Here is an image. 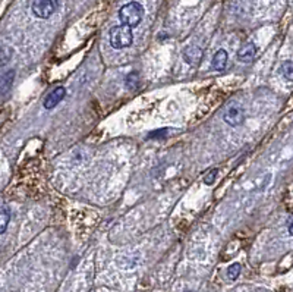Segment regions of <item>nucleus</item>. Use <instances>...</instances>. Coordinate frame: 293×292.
<instances>
[{
	"label": "nucleus",
	"instance_id": "0eeeda50",
	"mask_svg": "<svg viewBox=\"0 0 293 292\" xmlns=\"http://www.w3.org/2000/svg\"><path fill=\"white\" fill-rule=\"evenodd\" d=\"M15 80V70H6L3 74H0V96H3L5 93H8L14 84Z\"/></svg>",
	"mask_w": 293,
	"mask_h": 292
},
{
	"label": "nucleus",
	"instance_id": "7ed1b4c3",
	"mask_svg": "<svg viewBox=\"0 0 293 292\" xmlns=\"http://www.w3.org/2000/svg\"><path fill=\"white\" fill-rule=\"evenodd\" d=\"M59 6V0H33V14L40 19L50 18Z\"/></svg>",
	"mask_w": 293,
	"mask_h": 292
},
{
	"label": "nucleus",
	"instance_id": "f257e3e1",
	"mask_svg": "<svg viewBox=\"0 0 293 292\" xmlns=\"http://www.w3.org/2000/svg\"><path fill=\"white\" fill-rule=\"evenodd\" d=\"M142 17H144V8L138 2L126 3L119 11V19H120V22L123 25H128L129 28L138 27L141 24V21H142Z\"/></svg>",
	"mask_w": 293,
	"mask_h": 292
},
{
	"label": "nucleus",
	"instance_id": "f8f14e48",
	"mask_svg": "<svg viewBox=\"0 0 293 292\" xmlns=\"http://www.w3.org/2000/svg\"><path fill=\"white\" fill-rule=\"evenodd\" d=\"M280 74L283 75V78H286L287 81H292L293 78V68H292V62L290 60H286L281 63L280 66Z\"/></svg>",
	"mask_w": 293,
	"mask_h": 292
},
{
	"label": "nucleus",
	"instance_id": "9d476101",
	"mask_svg": "<svg viewBox=\"0 0 293 292\" xmlns=\"http://www.w3.org/2000/svg\"><path fill=\"white\" fill-rule=\"evenodd\" d=\"M11 221V210L8 207H0V235L5 234Z\"/></svg>",
	"mask_w": 293,
	"mask_h": 292
},
{
	"label": "nucleus",
	"instance_id": "f03ea898",
	"mask_svg": "<svg viewBox=\"0 0 293 292\" xmlns=\"http://www.w3.org/2000/svg\"><path fill=\"white\" fill-rule=\"evenodd\" d=\"M109 41L110 46L113 49H125L129 47L133 41V34H132V28H129L128 25H117L113 27L110 30L109 34Z\"/></svg>",
	"mask_w": 293,
	"mask_h": 292
},
{
	"label": "nucleus",
	"instance_id": "9b49d317",
	"mask_svg": "<svg viewBox=\"0 0 293 292\" xmlns=\"http://www.w3.org/2000/svg\"><path fill=\"white\" fill-rule=\"evenodd\" d=\"M12 54H14V50L9 46H5V44L0 46V68L9 63V60L12 59Z\"/></svg>",
	"mask_w": 293,
	"mask_h": 292
},
{
	"label": "nucleus",
	"instance_id": "ddd939ff",
	"mask_svg": "<svg viewBox=\"0 0 293 292\" xmlns=\"http://www.w3.org/2000/svg\"><path fill=\"white\" fill-rule=\"evenodd\" d=\"M241 270H242L241 264H239V263H233V264L229 266V269H228V277H229L230 280H236V279L239 277V275H241Z\"/></svg>",
	"mask_w": 293,
	"mask_h": 292
},
{
	"label": "nucleus",
	"instance_id": "dca6fc26",
	"mask_svg": "<svg viewBox=\"0 0 293 292\" xmlns=\"http://www.w3.org/2000/svg\"><path fill=\"white\" fill-rule=\"evenodd\" d=\"M289 234L292 235V219H289Z\"/></svg>",
	"mask_w": 293,
	"mask_h": 292
},
{
	"label": "nucleus",
	"instance_id": "2eb2a0df",
	"mask_svg": "<svg viewBox=\"0 0 293 292\" xmlns=\"http://www.w3.org/2000/svg\"><path fill=\"white\" fill-rule=\"evenodd\" d=\"M217 169H212V171H210L205 176H204V182L207 184V185H211L214 181H215V178H217Z\"/></svg>",
	"mask_w": 293,
	"mask_h": 292
},
{
	"label": "nucleus",
	"instance_id": "1a4fd4ad",
	"mask_svg": "<svg viewBox=\"0 0 293 292\" xmlns=\"http://www.w3.org/2000/svg\"><path fill=\"white\" fill-rule=\"evenodd\" d=\"M228 59H229V54H228V52L225 49L217 50L214 57H212V62H211L212 68L215 70H223L226 68V65H228Z\"/></svg>",
	"mask_w": 293,
	"mask_h": 292
},
{
	"label": "nucleus",
	"instance_id": "4468645a",
	"mask_svg": "<svg viewBox=\"0 0 293 292\" xmlns=\"http://www.w3.org/2000/svg\"><path fill=\"white\" fill-rule=\"evenodd\" d=\"M138 74L136 72H133V74H130V75H128V78H126V87H130V88H136V86H138Z\"/></svg>",
	"mask_w": 293,
	"mask_h": 292
},
{
	"label": "nucleus",
	"instance_id": "423d86ee",
	"mask_svg": "<svg viewBox=\"0 0 293 292\" xmlns=\"http://www.w3.org/2000/svg\"><path fill=\"white\" fill-rule=\"evenodd\" d=\"M204 52L198 46H189L183 50L182 57L188 65H198L202 60Z\"/></svg>",
	"mask_w": 293,
	"mask_h": 292
},
{
	"label": "nucleus",
	"instance_id": "6e6552de",
	"mask_svg": "<svg viewBox=\"0 0 293 292\" xmlns=\"http://www.w3.org/2000/svg\"><path fill=\"white\" fill-rule=\"evenodd\" d=\"M255 54H257V46L254 43H248L238 52V59L244 63H248L254 60Z\"/></svg>",
	"mask_w": 293,
	"mask_h": 292
},
{
	"label": "nucleus",
	"instance_id": "20e7f679",
	"mask_svg": "<svg viewBox=\"0 0 293 292\" xmlns=\"http://www.w3.org/2000/svg\"><path fill=\"white\" fill-rule=\"evenodd\" d=\"M223 120L230 126H239L245 122V110L239 103H230L226 106Z\"/></svg>",
	"mask_w": 293,
	"mask_h": 292
},
{
	"label": "nucleus",
	"instance_id": "39448f33",
	"mask_svg": "<svg viewBox=\"0 0 293 292\" xmlns=\"http://www.w3.org/2000/svg\"><path fill=\"white\" fill-rule=\"evenodd\" d=\"M66 96V90L65 87H56L53 91H50L46 99H44V107L46 109H54Z\"/></svg>",
	"mask_w": 293,
	"mask_h": 292
}]
</instances>
